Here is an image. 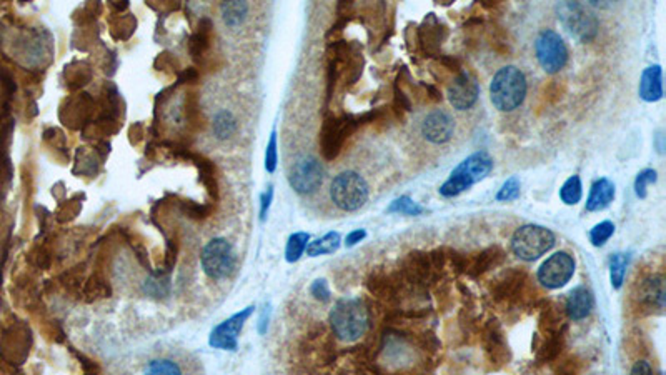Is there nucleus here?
Listing matches in <instances>:
<instances>
[{"label":"nucleus","instance_id":"1","mask_svg":"<svg viewBox=\"0 0 666 375\" xmlns=\"http://www.w3.org/2000/svg\"><path fill=\"white\" fill-rule=\"evenodd\" d=\"M330 327L342 342H357L368 329V309L360 299H340L328 315Z\"/></svg>","mask_w":666,"mask_h":375},{"label":"nucleus","instance_id":"2","mask_svg":"<svg viewBox=\"0 0 666 375\" xmlns=\"http://www.w3.org/2000/svg\"><path fill=\"white\" fill-rule=\"evenodd\" d=\"M493 170L492 155L485 150H478L472 155H468L463 162H460L452 170L450 177L442 184L438 192L445 199L458 197L465 190L472 189L475 184L482 182Z\"/></svg>","mask_w":666,"mask_h":375},{"label":"nucleus","instance_id":"3","mask_svg":"<svg viewBox=\"0 0 666 375\" xmlns=\"http://www.w3.org/2000/svg\"><path fill=\"white\" fill-rule=\"evenodd\" d=\"M527 77L515 65L502 67L490 84V100L500 112H513L527 97Z\"/></svg>","mask_w":666,"mask_h":375},{"label":"nucleus","instance_id":"4","mask_svg":"<svg viewBox=\"0 0 666 375\" xmlns=\"http://www.w3.org/2000/svg\"><path fill=\"white\" fill-rule=\"evenodd\" d=\"M328 197L333 207L342 212H357L368 202L370 189L367 180L355 170H343L328 185Z\"/></svg>","mask_w":666,"mask_h":375},{"label":"nucleus","instance_id":"5","mask_svg":"<svg viewBox=\"0 0 666 375\" xmlns=\"http://www.w3.org/2000/svg\"><path fill=\"white\" fill-rule=\"evenodd\" d=\"M555 240H557L555 234L550 229L537 224H527L515 230L510 245H512V252L520 260L533 262L553 249Z\"/></svg>","mask_w":666,"mask_h":375},{"label":"nucleus","instance_id":"6","mask_svg":"<svg viewBox=\"0 0 666 375\" xmlns=\"http://www.w3.org/2000/svg\"><path fill=\"white\" fill-rule=\"evenodd\" d=\"M557 15L565 30L578 42L588 44L597 37L600 24L597 15L580 2L557 4Z\"/></svg>","mask_w":666,"mask_h":375},{"label":"nucleus","instance_id":"7","mask_svg":"<svg viewBox=\"0 0 666 375\" xmlns=\"http://www.w3.org/2000/svg\"><path fill=\"white\" fill-rule=\"evenodd\" d=\"M200 262L208 279L225 280L235 272L237 255L227 239L215 237L205 244L200 254Z\"/></svg>","mask_w":666,"mask_h":375},{"label":"nucleus","instance_id":"8","mask_svg":"<svg viewBox=\"0 0 666 375\" xmlns=\"http://www.w3.org/2000/svg\"><path fill=\"white\" fill-rule=\"evenodd\" d=\"M288 184L302 197L317 194L323 185L325 169L313 155H303L290 162L287 169Z\"/></svg>","mask_w":666,"mask_h":375},{"label":"nucleus","instance_id":"9","mask_svg":"<svg viewBox=\"0 0 666 375\" xmlns=\"http://www.w3.org/2000/svg\"><path fill=\"white\" fill-rule=\"evenodd\" d=\"M360 127L358 115H342V117H328L323 122L320 132V150L323 159L333 160L342 152L343 144Z\"/></svg>","mask_w":666,"mask_h":375},{"label":"nucleus","instance_id":"10","mask_svg":"<svg viewBox=\"0 0 666 375\" xmlns=\"http://www.w3.org/2000/svg\"><path fill=\"white\" fill-rule=\"evenodd\" d=\"M535 55L545 72L553 75L565 69L568 62V49L555 30H542L535 40Z\"/></svg>","mask_w":666,"mask_h":375},{"label":"nucleus","instance_id":"11","mask_svg":"<svg viewBox=\"0 0 666 375\" xmlns=\"http://www.w3.org/2000/svg\"><path fill=\"white\" fill-rule=\"evenodd\" d=\"M575 267H577V264H575L573 255L565 252V250H560V252L550 255V257L540 265L537 279L545 289H562L572 280Z\"/></svg>","mask_w":666,"mask_h":375},{"label":"nucleus","instance_id":"12","mask_svg":"<svg viewBox=\"0 0 666 375\" xmlns=\"http://www.w3.org/2000/svg\"><path fill=\"white\" fill-rule=\"evenodd\" d=\"M253 309H255L253 305H250V307H245L243 310H240V312L232 315V317L223 320L222 324H218L217 327L210 332V337H208L210 347L218 349V350H228V352L237 350L240 332H242L243 325L250 319V315L253 314Z\"/></svg>","mask_w":666,"mask_h":375},{"label":"nucleus","instance_id":"13","mask_svg":"<svg viewBox=\"0 0 666 375\" xmlns=\"http://www.w3.org/2000/svg\"><path fill=\"white\" fill-rule=\"evenodd\" d=\"M448 39V27L435 14H428L417 30L418 47L425 57L440 59L442 47Z\"/></svg>","mask_w":666,"mask_h":375},{"label":"nucleus","instance_id":"14","mask_svg":"<svg viewBox=\"0 0 666 375\" xmlns=\"http://www.w3.org/2000/svg\"><path fill=\"white\" fill-rule=\"evenodd\" d=\"M197 362L187 354L155 355L145 364L142 375H195Z\"/></svg>","mask_w":666,"mask_h":375},{"label":"nucleus","instance_id":"15","mask_svg":"<svg viewBox=\"0 0 666 375\" xmlns=\"http://www.w3.org/2000/svg\"><path fill=\"white\" fill-rule=\"evenodd\" d=\"M480 95V87L477 79L467 70H462L455 75L452 82L448 84L447 97L453 109L468 110L477 104Z\"/></svg>","mask_w":666,"mask_h":375},{"label":"nucleus","instance_id":"16","mask_svg":"<svg viewBox=\"0 0 666 375\" xmlns=\"http://www.w3.org/2000/svg\"><path fill=\"white\" fill-rule=\"evenodd\" d=\"M422 135L432 144H447L455 132V120L442 109L432 110L422 122Z\"/></svg>","mask_w":666,"mask_h":375},{"label":"nucleus","instance_id":"17","mask_svg":"<svg viewBox=\"0 0 666 375\" xmlns=\"http://www.w3.org/2000/svg\"><path fill=\"white\" fill-rule=\"evenodd\" d=\"M638 302L650 310L663 312L666 302V282L662 274L648 275L638 287Z\"/></svg>","mask_w":666,"mask_h":375},{"label":"nucleus","instance_id":"18","mask_svg":"<svg viewBox=\"0 0 666 375\" xmlns=\"http://www.w3.org/2000/svg\"><path fill=\"white\" fill-rule=\"evenodd\" d=\"M212 134L218 142H230L235 139V135L240 134V122L237 112H233L232 107H220L212 115Z\"/></svg>","mask_w":666,"mask_h":375},{"label":"nucleus","instance_id":"19","mask_svg":"<svg viewBox=\"0 0 666 375\" xmlns=\"http://www.w3.org/2000/svg\"><path fill=\"white\" fill-rule=\"evenodd\" d=\"M640 97L645 102H658L663 99V70L662 65L655 64L643 70L640 79Z\"/></svg>","mask_w":666,"mask_h":375},{"label":"nucleus","instance_id":"20","mask_svg":"<svg viewBox=\"0 0 666 375\" xmlns=\"http://www.w3.org/2000/svg\"><path fill=\"white\" fill-rule=\"evenodd\" d=\"M567 315L573 322L587 319L593 310V295L585 285H578L568 294L567 305H565Z\"/></svg>","mask_w":666,"mask_h":375},{"label":"nucleus","instance_id":"21","mask_svg":"<svg viewBox=\"0 0 666 375\" xmlns=\"http://www.w3.org/2000/svg\"><path fill=\"white\" fill-rule=\"evenodd\" d=\"M615 184L607 177L598 179L597 182L592 185L590 195L587 199V210L588 212H602V210L608 209L615 200Z\"/></svg>","mask_w":666,"mask_h":375},{"label":"nucleus","instance_id":"22","mask_svg":"<svg viewBox=\"0 0 666 375\" xmlns=\"http://www.w3.org/2000/svg\"><path fill=\"white\" fill-rule=\"evenodd\" d=\"M253 5L248 2H225L220 5V12H222V22L223 27L228 30H240L245 24L248 22L250 12H252Z\"/></svg>","mask_w":666,"mask_h":375},{"label":"nucleus","instance_id":"23","mask_svg":"<svg viewBox=\"0 0 666 375\" xmlns=\"http://www.w3.org/2000/svg\"><path fill=\"white\" fill-rule=\"evenodd\" d=\"M525 280V274L523 272H517V270H512V272L505 274L502 279L495 284L493 289V295L495 299L498 300H505V299H512L518 294V290L522 289Z\"/></svg>","mask_w":666,"mask_h":375},{"label":"nucleus","instance_id":"24","mask_svg":"<svg viewBox=\"0 0 666 375\" xmlns=\"http://www.w3.org/2000/svg\"><path fill=\"white\" fill-rule=\"evenodd\" d=\"M340 245H342V235L338 232H328L323 237L310 242L305 252H307L308 257H320V255L335 254L340 249Z\"/></svg>","mask_w":666,"mask_h":375},{"label":"nucleus","instance_id":"25","mask_svg":"<svg viewBox=\"0 0 666 375\" xmlns=\"http://www.w3.org/2000/svg\"><path fill=\"white\" fill-rule=\"evenodd\" d=\"M502 260H503V252L498 247L483 250V252L473 260L470 274H472L473 277H477V275H482L487 272V270L495 267V265H498Z\"/></svg>","mask_w":666,"mask_h":375},{"label":"nucleus","instance_id":"26","mask_svg":"<svg viewBox=\"0 0 666 375\" xmlns=\"http://www.w3.org/2000/svg\"><path fill=\"white\" fill-rule=\"evenodd\" d=\"M310 244V235L307 232H295L288 237L287 247H285V260L288 264H295L302 259L307 245Z\"/></svg>","mask_w":666,"mask_h":375},{"label":"nucleus","instance_id":"27","mask_svg":"<svg viewBox=\"0 0 666 375\" xmlns=\"http://www.w3.org/2000/svg\"><path fill=\"white\" fill-rule=\"evenodd\" d=\"M583 197V185L580 175H572L565 180V184L560 189V200L565 205H577Z\"/></svg>","mask_w":666,"mask_h":375},{"label":"nucleus","instance_id":"28","mask_svg":"<svg viewBox=\"0 0 666 375\" xmlns=\"http://www.w3.org/2000/svg\"><path fill=\"white\" fill-rule=\"evenodd\" d=\"M628 260H630L628 255L622 254V252L612 255V259H610V280H612V285L615 290H620L623 287L625 275H627Z\"/></svg>","mask_w":666,"mask_h":375},{"label":"nucleus","instance_id":"29","mask_svg":"<svg viewBox=\"0 0 666 375\" xmlns=\"http://www.w3.org/2000/svg\"><path fill=\"white\" fill-rule=\"evenodd\" d=\"M425 212V207H422L418 202H415L408 195H402V197L395 199L392 204L388 205L387 214H400V215H410V217H418Z\"/></svg>","mask_w":666,"mask_h":375},{"label":"nucleus","instance_id":"30","mask_svg":"<svg viewBox=\"0 0 666 375\" xmlns=\"http://www.w3.org/2000/svg\"><path fill=\"white\" fill-rule=\"evenodd\" d=\"M615 234V224L612 220H603L595 225V227L590 230V242H592L593 247H603L605 244L612 239V235Z\"/></svg>","mask_w":666,"mask_h":375},{"label":"nucleus","instance_id":"31","mask_svg":"<svg viewBox=\"0 0 666 375\" xmlns=\"http://www.w3.org/2000/svg\"><path fill=\"white\" fill-rule=\"evenodd\" d=\"M658 172L655 169H645L637 175L635 179V194L640 199H647L648 195V185L657 184Z\"/></svg>","mask_w":666,"mask_h":375},{"label":"nucleus","instance_id":"32","mask_svg":"<svg viewBox=\"0 0 666 375\" xmlns=\"http://www.w3.org/2000/svg\"><path fill=\"white\" fill-rule=\"evenodd\" d=\"M520 190H522V184H520L518 177H510L507 182L502 185L498 190L497 200L498 202H513L520 197Z\"/></svg>","mask_w":666,"mask_h":375},{"label":"nucleus","instance_id":"33","mask_svg":"<svg viewBox=\"0 0 666 375\" xmlns=\"http://www.w3.org/2000/svg\"><path fill=\"white\" fill-rule=\"evenodd\" d=\"M410 110H412V100L397 82L393 87V112L397 114L398 119H402L403 114L410 112Z\"/></svg>","mask_w":666,"mask_h":375},{"label":"nucleus","instance_id":"34","mask_svg":"<svg viewBox=\"0 0 666 375\" xmlns=\"http://www.w3.org/2000/svg\"><path fill=\"white\" fill-rule=\"evenodd\" d=\"M560 350H562V334H553V337H550L547 342L543 344L542 350H540L538 359L540 360H552L558 355Z\"/></svg>","mask_w":666,"mask_h":375},{"label":"nucleus","instance_id":"35","mask_svg":"<svg viewBox=\"0 0 666 375\" xmlns=\"http://www.w3.org/2000/svg\"><path fill=\"white\" fill-rule=\"evenodd\" d=\"M277 160H278V154H277V132H272L267 145V154H265V169H267L268 174H273L275 169H277Z\"/></svg>","mask_w":666,"mask_h":375},{"label":"nucleus","instance_id":"36","mask_svg":"<svg viewBox=\"0 0 666 375\" xmlns=\"http://www.w3.org/2000/svg\"><path fill=\"white\" fill-rule=\"evenodd\" d=\"M310 294H312L317 300H320V302H328V300H330V289H328L327 280H325V279L315 280V282L310 285Z\"/></svg>","mask_w":666,"mask_h":375},{"label":"nucleus","instance_id":"37","mask_svg":"<svg viewBox=\"0 0 666 375\" xmlns=\"http://www.w3.org/2000/svg\"><path fill=\"white\" fill-rule=\"evenodd\" d=\"M260 200H262V202H260V219L265 222V220H267L270 205H272V200H273V185H270V184L267 185V189H265V192L262 194Z\"/></svg>","mask_w":666,"mask_h":375},{"label":"nucleus","instance_id":"38","mask_svg":"<svg viewBox=\"0 0 666 375\" xmlns=\"http://www.w3.org/2000/svg\"><path fill=\"white\" fill-rule=\"evenodd\" d=\"M630 375H655L652 365H650L647 360H638L635 362V365L630 370Z\"/></svg>","mask_w":666,"mask_h":375},{"label":"nucleus","instance_id":"39","mask_svg":"<svg viewBox=\"0 0 666 375\" xmlns=\"http://www.w3.org/2000/svg\"><path fill=\"white\" fill-rule=\"evenodd\" d=\"M365 237H367V230L357 229L347 235V239H345V245H347V247H355V245L362 242Z\"/></svg>","mask_w":666,"mask_h":375},{"label":"nucleus","instance_id":"40","mask_svg":"<svg viewBox=\"0 0 666 375\" xmlns=\"http://www.w3.org/2000/svg\"><path fill=\"white\" fill-rule=\"evenodd\" d=\"M423 89H425V92H427L430 100H433V102H440V100H442V92H440L435 85H423Z\"/></svg>","mask_w":666,"mask_h":375},{"label":"nucleus","instance_id":"41","mask_svg":"<svg viewBox=\"0 0 666 375\" xmlns=\"http://www.w3.org/2000/svg\"><path fill=\"white\" fill-rule=\"evenodd\" d=\"M655 147H657L658 154H665V137L662 132H658L655 135Z\"/></svg>","mask_w":666,"mask_h":375}]
</instances>
